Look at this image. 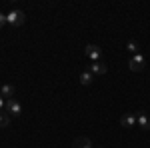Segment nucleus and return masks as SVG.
<instances>
[{"label": "nucleus", "instance_id": "5", "mask_svg": "<svg viewBox=\"0 0 150 148\" xmlns=\"http://www.w3.org/2000/svg\"><path fill=\"white\" fill-rule=\"evenodd\" d=\"M88 70H90V72H92L94 76H102V74H106V64H104V62H90V64H88Z\"/></svg>", "mask_w": 150, "mask_h": 148}, {"label": "nucleus", "instance_id": "6", "mask_svg": "<svg viewBox=\"0 0 150 148\" xmlns=\"http://www.w3.org/2000/svg\"><path fill=\"white\" fill-rule=\"evenodd\" d=\"M120 124L124 126V128H134V126H136V114H132V112L122 114V118H120Z\"/></svg>", "mask_w": 150, "mask_h": 148}, {"label": "nucleus", "instance_id": "3", "mask_svg": "<svg viewBox=\"0 0 150 148\" xmlns=\"http://www.w3.org/2000/svg\"><path fill=\"white\" fill-rule=\"evenodd\" d=\"M84 54L90 58L92 62H100V58H102V50H100L96 44H86V48H84Z\"/></svg>", "mask_w": 150, "mask_h": 148}, {"label": "nucleus", "instance_id": "8", "mask_svg": "<svg viewBox=\"0 0 150 148\" xmlns=\"http://www.w3.org/2000/svg\"><path fill=\"white\" fill-rule=\"evenodd\" d=\"M72 148H92V142H90V138L80 136V138H76V140H74Z\"/></svg>", "mask_w": 150, "mask_h": 148}, {"label": "nucleus", "instance_id": "1", "mask_svg": "<svg viewBox=\"0 0 150 148\" xmlns=\"http://www.w3.org/2000/svg\"><path fill=\"white\" fill-rule=\"evenodd\" d=\"M6 24H10L14 28H18V26H22L24 24V12L18 10V8H14L6 14Z\"/></svg>", "mask_w": 150, "mask_h": 148}, {"label": "nucleus", "instance_id": "12", "mask_svg": "<svg viewBox=\"0 0 150 148\" xmlns=\"http://www.w3.org/2000/svg\"><path fill=\"white\" fill-rule=\"evenodd\" d=\"M10 124V114H2L0 112V128H6Z\"/></svg>", "mask_w": 150, "mask_h": 148}, {"label": "nucleus", "instance_id": "9", "mask_svg": "<svg viewBox=\"0 0 150 148\" xmlns=\"http://www.w3.org/2000/svg\"><path fill=\"white\" fill-rule=\"evenodd\" d=\"M0 96H6V100L14 98V86L12 84H2L0 86Z\"/></svg>", "mask_w": 150, "mask_h": 148}, {"label": "nucleus", "instance_id": "7", "mask_svg": "<svg viewBox=\"0 0 150 148\" xmlns=\"http://www.w3.org/2000/svg\"><path fill=\"white\" fill-rule=\"evenodd\" d=\"M136 124H138L142 130H150V120H148V116H146V112L140 110V112L136 114Z\"/></svg>", "mask_w": 150, "mask_h": 148}, {"label": "nucleus", "instance_id": "4", "mask_svg": "<svg viewBox=\"0 0 150 148\" xmlns=\"http://www.w3.org/2000/svg\"><path fill=\"white\" fill-rule=\"evenodd\" d=\"M6 112L10 116H20L22 114V104L18 102L16 98H8L6 100Z\"/></svg>", "mask_w": 150, "mask_h": 148}, {"label": "nucleus", "instance_id": "14", "mask_svg": "<svg viewBox=\"0 0 150 148\" xmlns=\"http://www.w3.org/2000/svg\"><path fill=\"white\" fill-rule=\"evenodd\" d=\"M4 108H6V98H4V96H0V112H2Z\"/></svg>", "mask_w": 150, "mask_h": 148}, {"label": "nucleus", "instance_id": "15", "mask_svg": "<svg viewBox=\"0 0 150 148\" xmlns=\"http://www.w3.org/2000/svg\"><path fill=\"white\" fill-rule=\"evenodd\" d=\"M100 148H102V146H100Z\"/></svg>", "mask_w": 150, "mask_h": 148}, {"label": "nucleus", "instance_id": "13", "mask_svg": "<svg viewBox=\"0 0 150 148\" xmlns=\"http://www.w3.org/2000/svg\"><path fill=\"white\" fill-rule=\"evenodd\" d=\"M4 26H6V14H2V12H0V30H2Z\"/></svg>", "mask_w": 150, "mask_h": 148}, {"label": "nucleus", "instance_id": "2", "mask_svg": "<svg viewBox=\"0 0 150 148\" xmlns=\"http://www.w3.org/2000/svg\"><path fill=\"white\" fill-rule=\"evenodd\" d=\"M128 68L132 70V72H140V70H144V56L142 54H134V56H130L128 60Z\"/></svg>", "mask_w": 150, "mask_h": 148}, {"label": "nucleus", "instance_id": "10", "mask_svg": "<svg viewBox=\"0 0 150 148\" xmlns=\"http://www.w3.org/2000/svg\"><path fill=\"white\" fill-rule=\"evenodd\" d=\"M92 80H94V74L90 72V70H84L80 74V84L82 86H88V84H92Z\"/></svg>", "mask_w": 150, "mask_h": 148}, {"label": "nucleus", "instance_id": "11", "mask_svg": "<svg viewBox=\"0 0 150 148\" xmlns=\"http://www.w3.org/2000/svg\"><path fill=\"white\" fill-rule=\"evenodd\" d=\"M138 42H134V40H128V44H126V50L128 52H130V54H132V56H134V54H138Z\"/></svg>", "mask_w": 150, "mask_h": 148}]
</instances>
